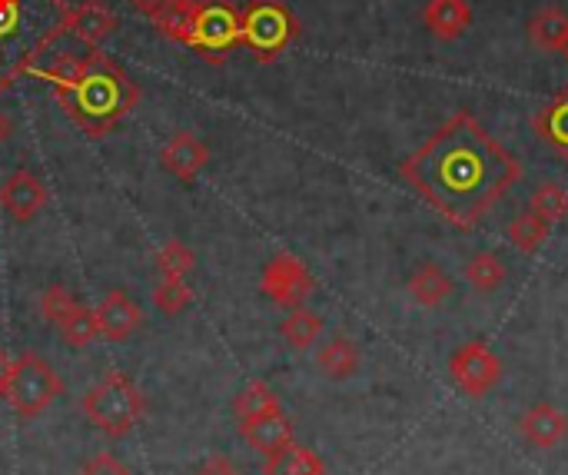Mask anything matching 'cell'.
<instances>
[{
    "mask_svg": "<svg viewBox=\"0 0 568 475\" xmlns=\"http://www.w3.org/2000/svg\"><path fill=\"white\" fill-rule=\"evenodd\" d=\"M399 176L456 230H473L523 180V166L469 110H459L403 160Z\"/></svg>",
    "mask_w": 568,
    "mask_h": 475,
    "instance_id": "cell-1",
    "label": "cell"
},
{
    "mask_svg": "<svg viewBox=\"0 0 568 475\" xmlns=\"http://www.w3.org/2000/svg\"><path fill=\"white\" fill-rule=\"evenodd\" d=\"M70 0H0V93L13 90L23 73L67 33Z\"/></svg>",
    "mask_w": 568,
    "mask_h": 475,
    "instance_id": "cell-2",
    "label": "cell"
},
{
    "mask_svg": "<svg viewBox=\"0 0 568 475\" xmlns=\"http://www.w3.org/2000/svg\"><path fill=\"white\" fill-rule=\"evenodd\" d=\"M57 103L80 127V133L100 140L140 103V87L113 57L90 50L80 80L70 90L57 93Z\"/></svg>",
    "mask_w": 568,
    "mask_h": 475,
    "instance_id": "cell-3",
    "label": "cell"
},
{
    "mask_svg": "<svg viewBox=\"0 0 568 475\" xmlns=\"http://www.w3.org/2000/svg\"><path fill=\"white\" fill-rule=\"evenodd\" d=\"M80 406H83V416L90 420V426H97L106 439H123L143 420L146 400H143L140 386L126 373L113 370V373L100 376L83 393Z\"/></svg>",
    "mask_w": 568,
    "mask_h": 475,
    "instance_id": "cell-4",
    "label": "cell"
},
{
    "mask_svg": "<svg viewBox=\"0 0 568 475\" xmlns=\"http://www.w3.org/2000/svg\"><path fill=\"white\" fill-rule=\"evenodd\" d=\"M300 37V17L283 0H246L240 10V43L256 63L280 60Z\"/></svg>",
    "mask_w": 568,
    "mask_h": 475,
    "instance_id": "cell-5",
    "label": "cell"
},
{
    "mask_svg": "<svg viewBox=\"0 0 568 475\" xmlns=\"http://www.w3.org/2000/svg\"><path fill=\"white\" fill-rule=\"evenodd\" d=\"M60 396H63V380L43 356L20 353L17 360H10V376H7V386H3V400L20 420L43 416L47 406L53 400H60Z\"/></svg>",
    "mask_w": 568,
    "mask_h": 475,
    "instance_id": "cell-6",
    "label": "cell"
},
{
    "mask_svg": "<svg viewBox=\"0 0 568 475\" xmlns=\"http://www.w3.org/2000/svg\"><path fill=\"white\" fill-rule=\"evenodd\" d=\"M186 47L206 63H226L240 47V7L233 0H200Z\"/></svg>",
    "mask_w": 568,
    "mask_h": 475,
    "instance_id": "cell-7",
    "label": "cell"
},
{
    "mask_svg": "<svg viewBox=\"0 0 568 475\" xmlns=\"http://www.w3.org/2000/svg\"><path fill=\"white\" fill-rule=\"evenodd\" d=\"M260 290L283 310H296L303 306L313 290H316V280L313 273L306 270V263L293 253H276L266 266H263V276H260Z\"/></svg>",
    "mask_w": 568,
    "mask_h": 475,
    "instance_id": "cell-8",
    "label": "cell"
},
{
    "mask_svg": "<svg viewBox=\"0 0 568 475\" xmlns=\"http://www.w3.org/2000/svg\"><path fill=\"white\" fill-rule=\"evenodd\" d=\"M449 373H453L456 386L466 396L483 400V396H489L499 386V380H503V360L486 343H466V346H459L453 353Z\"/></svg>",
    "mask_w": 568,
    "mask_h": 475,
    "instance_id": "cell-9",
    "label": "cell"
},
{
    "mask_svg": "<svg viewBox=\"0 0 568 475\" xmlns=\"http://www.w3.org/2000/svg\"><path fill=\"white\" fill-rule=\"evenodd\" d=\"M0 206L17 220V223H30L43 206H47V186L37 173L30 170H13L3 186H0Z\"/></svg>",
    "mask_w": 568,
    "mask_h": 475,
    "instance_id": "cell-10",
    "label": "cell"
},
{
    "mask_svg": "<svg viewBox=\"0 0 568 475\" xmlns=\"http://www.w3.org/2000/svg\"><path fill=\"white\" fill-rule=\"evenodd\" d=\"M97 326L100 336L110 343H123L130 340L140 326H143V310L123 293V290H110L100 303H97Z\"/></svg>",
    "mask_w": 568,
    "mask_h": 475,
    "instance_id": "cell-11",
    "label": "cell"
},
{
    "mask_svg": "<svg viewBox=\"0 0 568 475\" xmlns=\"http://www.w3.org/2000/svg\"><path fill=\"white\" fill-rule=\"evenodd\" d=\"M116 13L113 7H106L103 0H83V3H73L70 7V17H67V33L77 37L80 43H87L90 50H97L113 30H116Z\"/></svg>",
    "mask_w": 568,
    "mask_h": 475,
    "instance_id": "cell-12",
    "label": "cell"
},
{
    "mask_svg": "<svg viewBox=\"0 0 568 475\" xmlns=\"http://www.w3.org/2000/svg\"><path fill=\"white\" fill-rule=\"evenodd\" d=\"M160 163H163V170L173 173L176 180L193 183V180L203 173V166L210 163V150H206V143H203L196 133L180 130V133L160 150Z\"/></svg>",
    "mask_w": 568,
    "mask_h": 475,
    "instance_id": "cell-13",
    "label": "cell"
},
{
    "mask_svg": "<svg viewBox=\"0 0 568 475\" xmlns=\"http://www.w3.org/2000/svg\"><path fill=\"white\" fill-rule=\"evenodd\" d=\"M236 429H240V436H243L256 453H263V456H273L276 449L296 443V426H293V420H290L283 410H273V413L256 416V420H250V423H240Z\"/></svg>",
    "mask_w": 568,
    "mask_h": 475,
    "instance_id": "cell-14",
    "label": "cell"
},
{
    "mask_svg": "<svg viewBox=\"0 0 568 475\" xmlns=\"http://www.w3.org/2000/svg\"><path fill=\"white\" fill-rule=\"evenodd\" d=\"M519 429H523V436H526L536 449H556V446L566 439L568 416L559 406H552V403H539V406H532V410L523 416Z\"/></svg>",
    "mask_w": 568,
    "mask_h": 475,
    "instance_id": "cell-15",
    "label": "cell"
},
{
    "mask_svg": "<svg viewBox=\"0 0 568 475\" xmlns=\"http://www.w3.org/2000/svg\"><path fill=\"white\" fill-rule=\"evenodd\" d=\"M423 23L429 27L433 37L453 43V40H459L469 30L473 7L466 0H429L426 10H423Z\"/></svg>",
    "mask_w": 568,
    "mask_h": 475,
    "instance_id": "cell-16",
    "label": "cell"
},
{
    "mask_svg": "<svg viewBox=\"0 0 568 475\" xmlns=\"http://www.w3.org/2000/svg\"><path fill=\"white\" fill-rule=\"evenodd\" d=\"M532 130L542 143H549L559 156L568 160V87H562L552 100H546L536 110Z\"/></svg>",
    "mask_w": 568,
    "mask_h": 475,
    "instance_id": "cell-17",
    "label": "cell"
},
{
    "mask_svg": "<svg viewBox=\"0 0 568 475\" xmlns=\"http://www.w3.org/2000/svg\"><path fill=\"white\" fill-rule=\"evenodd\" d=\"M453 280H449V273L446 270H439L436 263H426V266H419L416 273H413V280H409V296L419 303V306H426V310H436V306H443L449 296H453Z\"/></svg>",
    "mask_w": 568,
    "mask_h": 475,
    "instance_id": "cell-18",
    "label": "cell"
},
{
    "mask_svg": "<svg viewBox=\"0 0 568 475\" xmlns=\"http://www.w3.org/2000/svg\"><path fill=\"white\" fill-rule=\"evenodd\" d=\"M263 475H326V463L313 449L290 443L276 449L273 456H266Z\"/></svg>",
    "mask_w": 568,
    "mask_h": 475,
    "instance_id": "cell-19",
    "label": "cell"
},
{
    "mask_svg": "<svg viewBox=\"0 0 568 475\" xmlns=\"http://www.w3.org/2000/svg\"><path fill=\"white\" fill-rule=\"evenodd\" d=\"M196 3L200 0H166L150 20H153V27L163 33V37H170L173 43H190V33H193V20H196Z\"/></svg>",
    "mask_w": 568,
    "mask_h": 475,
    "instance_id": "cell-20",
    "label": "cell"
},
{
    "mask_svg": "<svg viewBox=\"0 0 568 475\" xmlns=\"http://www.w3.org/2000/svg\"><path fill=\"white\" fill-rule=\"evenodd\" d=\"M359 363H363L359 346H356L353 340H346V336L329 340V343L320 350V356H316V366H320V373H323L326 380H349V376L359 370Z\"/></svg>",
    "mask_w": 568,
    "mask_h": 475,
    "instance_id": "cell-21",
    "label": "cell"
},
{
    "mask_svg": "<svg viewBox=\"0 0 568 475\" xmlns=\"http://www.w3.org/2000/svg\"><path fill=\"white\" fill-rule=\"evenodd\" d=\"M529 37L539 50H562L568 37V17L562 7L549 3V7H539L536 17L529 20Z\"/></svg>",
    "mask_w": 568,
    "mask_h": 475,
    "instance_id": "cell-22",
    "label": "cell"
},
{
    "mask_svg": "<svg viewBox=\"0 0 568 475\" xmlns=\"http://www.w3.org/2000/svg\"><path fill=\"white\" fill-rule=\"evenodd\" d=\"M280 336L286 340V346L293 350H310L316 346V340L323 336V316L306 310V306H296L290 310V316L280 323Z\"/></svg>",
    "mask_w": 568,
    "mask_h": 475,
    "instance_id": "cell-23",
    "label": "cell"
},
{
    "mask_svg": "<svg viewBox=\"0 0 568 475\" xmlns=\"http://www.w3.org/2000/svg\"><path fill=\"white\" fill-rule=\"evenodd\" d=\"M273 410H283L280 396L266 386V383H250L236 400H233V416L236 423H250L256 416H266Z\"/></svg>",
    "mask_w": 568,
    "mask_h": 475,
    "instance_id": "cell-24",
    "label": "cell"
},
{
    "mask_svg": "<svg viewBox=\"0 0 568 475\" xmlns=\"http://www.w3.org/2000/svg\"><path fill=\"white\" fill-rule=\"evenodd\" d=\"M529 213H536V216H539V220H546L549 226H556V223L568 220L566 186H562V183H556V180L542 183V186L532 193V200H529Z\"/></svg>",
    "mask_w": 568,
    "mask_h": 475,
    "instance_id": "cell-25",
    "label": "cell"
},
{
    "mask_svg": "<svg viewBox=\"0 0 568 475\" xmlns=\"http://www.w3.org/2000/svg\"><path fill=\"white\" fill-rule=\"evenodd\" d=\"M509 243L519 250V253H536L546 240H549V233H552V226L546 223V220H539L536 213H523V216H516L513 223H509Z\"/></svg>",
    "mask_w": 568,
    "mask_h": 475,
    "instance_id": "cell-26",
    "label": "cell"
},
{
    "mask_svg": "<svg viewBox=\"0 0 568 475\" xmlns=\"http://www.w3.org/2000/svg\"><path fill=\"white\" fill-rule=\"evenodd\" d=\"M466 280L479 290V293H493L506 283V263L496 253H476L466 263Z\"/></svg>",
    "mask_w": 568,
    "mask_h": 475,
    "instance_id": "cell-27",
    "label": "cell"
},
{
    "mask_svg": "<svg viewBox=\"0 0 568 475\" xmlns=\"http://www.w3.org/2000/svg\"><path fill=\"white\" fill-rule=\"evenodd\" d=\"M193 266H196V253L180 240H170L156 250V270L163 273V280H186Z\"/></svg>",
    "mask_w": 568,
    "mask_h": 475,
    "instance_id": "cell-28",
    "label": "cell"
},
{
    "mask_svg": "<svg viewBox=\"0 0 568 475\" xmlns=\"http://www.w3.org/2000/svg\"><path fill=\"white\" fill-rule=\"evenodd\" d=\"M83 63H87V57H73V53H60L47 70H33V77H40V80H47L50 87H53V97L57 93H63V90H70L77 80H80V73H83Z\"/></svg>",
    "mask_w": 568,
    "mask_h": 475,
    "instance_id": "cell-29",
    "label": "cell"
},
{
    "mask_svg": "<svg viewBox=\"0 0 568 475\" xmlns=\"http://www.w3.org/2000/svg\"><path fill=\"white\" fill-rule=\"evenodd\" d=\"M77 300L70 296V290L67 286H60V283H53V286H47L43 290V296H40V316L50 323V326H63L73 313H77Z\"/></svg>",
    "mask_w": 568,
    "mask_h": 475,
    "instance_id": "cell-30",
    "label": "cell"
},
{
    "mask_svg": "<svg viewBox=\"0 0 568 475\" xmlns=\"http://www.w3.org/2000/svg\"><path fill=\"white\" fill-rule=\"evenodd\" d=\"M193 303V290L186 280H160L153 290V306L166 316H180Z\"/></svg>",
    "mask_w": 568,
    "mask_h": 475,
    "instance_id": "cell-31",
    "label": "cell"
},
{
    "mask_svg": "<svg viewBox=\"0 0 568 475\" xmlns=\"http://www.w3.org/2000/svg\"><path fill=\"white\" fill-rule=\"evenodd\" d=\"M60 336H63L73 350H87V346L100 336L97 313H93V310H87V306H77V313L60 326Z\"/></svg>",
    "mask_w": 568,
    "mask_h": 475,
    "instance_id": "cell-32",
    "label": "cell"
},
{
    "mask_svg": "<svg viewBox=\"0 0 568 475\" xmlns=\"http://www.w3.org/2000/svg\"><path fill=\"white\" fill-rule=\"evenodd\" d=\"M77 475H133L113 453H97L93 459L83 463V469Z\"/></svg>",
    "mask_w": 568,
    "mask_h": 475,
    "instance_id": "cell-33",
    "label": "cell"
},
{
    "mask_svg": "<svg viewBox=\"0 0 568 475\" xmlns=\"http://www.w3.org/2000/svg\"><path fill=\"white\" fill-rule=\"evenodd\" d=\"M193 475H240V469H236L226 456H210Z\"/></svg>",
    "mask_w": 568,
    "mask_h": 475,
    "instance_id": "cell-34",
    "label": "cell"
},
{
    "mask_svg": "<svg viewBox=\"0 0 568 475\" xmlns=\"http://www.w3.org/2000/svg\"><path fill=\"white\" fill-rule=\"evenodd\" d=\"M126 3H130L133 10H140V13L153 17V13H156V10H160V7H163L166 0H126Z\"/></svg>",
    "mask_w": 568,
    "mask_h": 475,
    "instance_id": "cell-35",
    "label": "cell"
},
{
    "mask_svg": "<svg viewBox=\"0 0 568 475\" xmlns=\"http://www.w3.org/2000/svg\"><path fill=\"white\" fill-rule=\"evenodd\" d=\"M7 376H10V356L0 350V396H3V386H7Z\"/></svg>",
    "mask_w": 568,
    "mask_h": 475,
    "instance_id": "cell-36",
    "label": "cell"
},
{
    "mask_svg": "<svg viewBox=\"0 0 568 475\" xmlns=\"http://www.w3.org/2000/svg\"><path fill=\"white\" fill-rule=\"evenodd\" d=\"M10 133H13V123H10V117H7V113L0 110V143H3V140H7Z\"/></svg>",
    "mask_w": 568,
    "mask_h": 475,
    "instance_id": "cell-37",
    "label": "cell"
},
{
    "mask_svg": "<svg viewBox=\"0 0 568 475\" xmlns=\"http://www.w3.org/2000/svg\"><path fill=\"white\" fill-rule=\"evenodd\" d=\"M562 57H566V63H568V37H566V43H562V50H559Z\"/></svg>",
    "mask_w": 568,
    "mask_h": 475,
    "instance_id": "cell-38",
    "label": "cell"
}]
</instances>
